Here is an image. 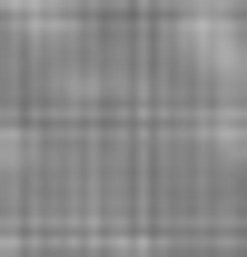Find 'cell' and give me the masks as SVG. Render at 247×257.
<instances>
[{
    "mask_svg": "<svg viewBox=\"0 0 247 257\" xmlns=\"http://www.w3.org/2000/svg\"><path fill=\"white\" fill-rule=\"evenodd\" d=\"M0 159H10V119H0Z\"/></svg>",
    "mask_w": 247,
    "mask_h": 257,
    "instance_id": "cell-1",
    "label": "cell"
},
{
    "mask_svg": "<svg viewBox=\"0 0 247 257\" xmlns=\"http://www.w3.org/2000/svg\"><path fill=\"white\" fill-rule=\"evenodd\" d=\"M0 257H10V247H0Z\"/></svg>",
    "mask_w": 247,
    "mask_h": 257,
    "instance_id": "cell-2",
    "label": "cell"
}]
</instances>
